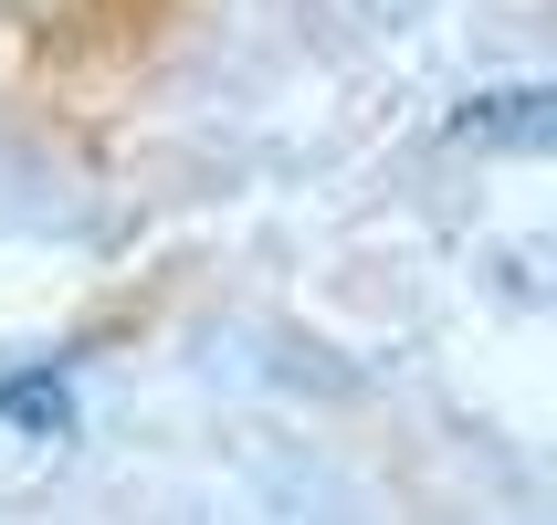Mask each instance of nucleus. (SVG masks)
<instances>
[{"instance_id": "nucleus-1", "label": "nucleus", "mask_w": 557, "mask_h": 525, "mask_svg": "<svg viewBox=\"0 0 557 525\" xmlns=\"http://www.w3.org/2000/svg\"><path fill=\"white\" fill-rule=\"evenodd\" d=\"M463 137H484V148H547L557 137V95L547 85H484V95H463Z\"/></svg>"}, {"instance_id": "nucleus-2", "label": "nucleus", "mask_w": 557, "mask_h": 525, "mask_svg": "<svg viewBox=\"0 0 557 525\" xmlns=\"http://www.w3.org/2000/svg\"><path fill=\"white\" fill-rule=\"evenodd\" d=\"M0 421H22V432L63 441V432H74V389H63L53 368H22V378H0Z\"/></svg>"}]
</instances>
